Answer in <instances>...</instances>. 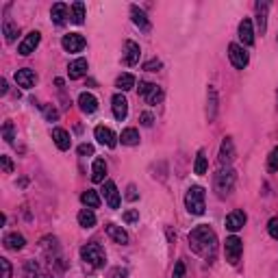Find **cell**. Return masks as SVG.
<instances>
[{
  "instance_id": "cell-49",
  "label": "cell",
  "mask_w": 278,
  "mask_h": 278,
  "mask_svg": "<svg viewBox=\"0 0 278 278\" xmlns=\"http://www.w3.org/2000/svg\"><path fill=\"white\" fill-rule=\"evenodd\" d=\"M111 278H124V272L122 269H113V272H111Z\"/></svg>"
},
{
  "instance_id": "cell-2",
  "label": "cell",
  "mask_w": 278,
  "mask_h": 278,
  "mask_svg": "<svg viewBox=\"0 0 278 278\" xmlns=\"http://www.w3.org/2000/svg\"><path fill=\"white\" fill-rule=\"evenodd\" d=\"M235 183H237V172L233 168H222L213 176V189L220 198H226L235 189Z\"/></svg>"
},
{
  "instance_id": "cell-6",
  "label": "cell",
  "mask_w": 278,
  "mask_h": 278,
  "mask_svg": "<svg viewBox=\"0 0 278 278\" xmlns=\"http://www.w3.org/2000/svg\"><path fill=\"white\" fill-rule=\"evenodd\" d=\"M139 96H144V100L148 102V104H161L163 102V89L159 87L157 83H146V81H142L139 83Z\"/></svg>"
},
{
  "instance_id": "cell-4",
  "label": "cell",
  "mask_w": 278,
  "mask_h": 278,
  "mask_svg": "<svg viewBox=\"0 0 278 278\" xmlns=\"http://www.w3.org/2000/svg\"><path fill=\"white\" fill-rule=\"evenodd\" d=\"M185 207L191 215H202L204 213V189L200 185H191L187 189V194H185Z\"/></svg>"
},
{
  "instance_id": "cell-19",
  "label": "cell",
  "mask_w": 278,
  "mask_h": 278,
  "mask_svg": "<svg viewBox=\"0 0 278 278\" xmlns=\"http://www.w3.org/2000/svg\"><path fill=\"white\" fill-rule=\"evenodd\" d=\"M267 11H269V3H265V0H259L256 3V29H259L261 35H265L267 31Z\"/></svg>"
},
{
  "instance_id": "cell-30",
  "label": "cell",
  "mask_w": 278,
  "mask_h": 278,
  "mask_svg": "<svg viewBox=\"0 0 278 278\" xmlns=\"http://www.w3.org/2000/svg\"><path fill=\"white\" fill-rule=\"evenodd\" d=\"M78 224H81L83 228H94L96 226V213L91 209H83L81 213H78Z\"/></svg>"
},
{
  "instance_id": "cell-10",
  "label": "cell",
  "mask_w": 278,
  "mask_h": 278,
  "mask_svg": "<svg viewBox=\"0 0 278 278\" xmlns=\"http://www.w3.org/2000/svg\"><path fill=\"white\" fill-rule=\"evenodd\" d=\"M111 109H113V117H115L117 122L126 120V115H128V100H126V96H124L122 91L111 98Z\"/></svg>"
},
{
  "instance_id": "cell-43",
  "label": "cell",
  "mask_w": 278,
  "mask_h": 278,
  "mask_svg": "<svg viewBox=\"0 0 278 278\" xmlns=\"http://www.w3.org/2000/svg\"><path fill=\"white\" fill-rule=\"evenodd\" d=\"M0 267H3V278H11L13 267H11L9 259H0Z\"/></svg>"
},
{
  "instance_id": "cell-21",
  "label": "cell",
  "mask_w": 278,
  "mask_h": 278,
  "mask_svg": "<svg viewBox=\"0 0 278 278\" xmlns=\"http://www.w3.org/2000/svg\"><path fill=\"white\" fill-rule=\"evenodd\" d=\"M78 107H81L83 113H96L98 109V98L94 94H89V91H83L81 96H78Z\"/></svg>"
},
{
  "instance_id": "cell-15",
  "label": "cell",
  "mask_w": 278,
  "mask_h": 278,
  "mask_svg": "<svg viewBox=\"0 0 278 278\" xmlns=\"http://www.w3.org/2000/svg\"><path fill=\"white\" fill-rule=\"evenodd\" d=\"M246 222H248V215H246V211H233V213H228L226 215V228L230 230V233H237V230H241L243 226H246Z\"/></svg>"
},
{
  "instance_id": "cell-45",
  "label": "cell",
  "mask_w": 278,
  "mask_h": 278,
  "mask_svg": "<svg viewBox=\"0 0 278 278\" xmlns=\"http://www.w3.org/2000/svg\"><path fill=\"white\" fill-rule=\"evenodd\" d=\"M172 278H185V263L178 261L174 265V272H172Z\"/></svg>"
},
{
  "instance_id": "cell-1",
  "label": "cell",
  "mask_w": 278,
  "mask_h": 278,
  "mask_svg": "<svg viewBox=\"0 0 278 278\" xmlns=\"http://www.w3.org/2000/svg\"><path fill=\"white\" fill-rule=\"evenodd\" d=\"M189 248H191V252L204 256L207 261H213L215 250H217V235H215V230L211 228V226H207V224L196 226L189 233Z\"/></svg>"
},
{
  "instance_id": "cell-17",
  "label": "cell",
  "mask_w": 278,
  "mask_h": 278,
  "mask_svg": "<svg viewBox=\"0 0 278 278\" xmlns=\"http://www.w3.org/2000/svg\"><path fill=\"white\" fill-rule=\"evenodd\" d=\"M87 68H89V63H87V59H83V57L70 61V65H68L70 81H78V78H83L85 74H87Z\"/></svg>"
},
{
  "instance_id": "cell-9",
  "label": "cell",
  "mask_w": 278,
  "mask_h": 278,
  "mask_svg": "<svg viewBox=\"0 0 278 278\" xmlns=\"http://www.w3.org/2000/svg\"><path fill=\"white\" fill-rule=\"evenodd\" d=\"M61 46L65 52H81L85 46H87V39H85L81 33H70V35H63Z\"/></svg>"
},
{
  "instance_id": "cell-46",
  "label": "cell",
  "mask_w": 278,
  "mask_h": 278,
  "mask_svg": "<svg viewBox=\"0 0 278 278\" xmlns=\"http://www.w3.org/2000/svg\"><path fill=\"white\" fill-rule=\"evenodd\" d=\"M78 155H81V157L94 155V146H91V144H81V146H78Z\"/></svg>"
},
{
  "instance_id": "cell-31",
  "label": "cell",
  "mask_w": 278,
  "mask_h": 278,
  "mask_svg": "<svg viewBox=\"0 0 278 278\" xmlns=\"http://www.w3.org/2000/svg\"><path fill=\"white\" fill-rule=\"evenodd\" d=\"M115 87L120 89V91H128V89H133V87H135V76H133V74H128V72H124V74L117 76Z\"/></svg>"
},
{
  "instance_id": "cell-36",
  "label": "cell",
  "mask_w": 278,
  "mask_h": 278,
  "mask_svg": "<svg viewBox=\"0 0 278 278\" xmlns=\"http://www.w3.org/2000/svg\"><path fill=\"white\" fill-rule=\"evenodd\" d=\"M24 274H26V278H39V276H42V274H39V265L35 261H26Z\"/></svg>"
},
{
  "instance_id": "cell-20",
  "label": "cell",
  "mask_w": 278,
  "mask_h": 278,
  "mask_svg": "<svg viewBox=\"0 0 278 278\" xmlns=\"http://www.w3.org/2000/svg\"><path fill=\"white\" fill-rule=\"evenodd\" d=\"M239 39L243 46H252L254 44V29H252V22H250L248 18H243L239 22Z\"/></svg>"
},
{
  "instance_id": "cell-5",
  "label": "cell",
  "mask_w": 278,
  "mask_h": 278,
  "mask_svg": "<svg viewBox=\"0 0 278 278\" xmlns=\"http://www.w3.org/2000/svg\"><path fill=\"white\" fill-rule=\"evenodd\" d=\"M224 254H226V261L230 263V265H237L243 254V241L239 239V237L230 235L226 237V243H224Z\"/></svg>"
},
{
  "instance_id": "cell-34",
  "label": "cell",
  "mask_w": 278,
  "mask_h": 278,
  "mask_svg": "<svg viewBox=\"0 0 278 278\" xmlns=\"http://www.w3.org/2000/svg\"><path fill=\"white\" fill-rule=\"evenodd\" d=\"M70 18L74 24H83L85 22V5L83 3H74L70 7Z\"/></svg>"
},
{
  "instance_id": "cell-13",
  "label": "cell",
  "mask_w": 278,
  "mask_h": 278,
  "mask_svg": "<svg viewBox=\"0 0 278 278\" xmlns=\"http://www.w3.org/2000/svg\"><path fill=\"white\" fill-rule=\"evenodd\" d=\"M102 196H104V200H107V204L111 209H120L122 198H120V191H117L113 181H104L102 183Z\"/></svg>"
},
{
  "instance_id": "cell-27",
  "label": "cell",
  "mask_w": 278,
  "mask_h": 278,
  "mask_svg": "<svg viewBox=\"0 0 278 278\" xmlns=\"http://www.w3.org/2000/svg\"><path fill=\"white\" fill-rule=\"evenodd\" d=\"M24 243H26V239L20 233H9V235H5V239H3V246L7 250H16V252L24 248Z\"/></svg>"
},
{
  "instance_id": "cell-25",
  "label": "cell",
  "mask_w": 278,
  "mask_h": 278,
  "mask_svg": "<svg viewBox=\"0 0 278 278\" xmlns=\"http://www.w3.org/2000/svg\"><path fill=\"white\" fill-rule=\"evenodd\" d=\"M68 13H70L68 5H65V3H55V5H52V9H50V18H52V22H55V24L61 26L65 20H68Z\"/></svg>"
},
{
  "instance_id": "cell-23",
  "label": "cell",
  "mask_w": 278,
  "mask_h": 278,
  "mask_svg": "<svg viewBox=\"0 0 278 278\" xmlns=\"http://www.w3.org/2000/svg\"><path fill=\"white\" fill-rule=\"evenodd\" d=\"M52 142H55V146L59 150H70L72 137L65 128H52Z\"/></svg>"
},
{
  "instance_id": "cell-40",
  "label": "cell",
  "mask_w": 278,
  "mask_h": 278,
  "mask_svg": "<svg viewBox=\"0 0 278 278\" xmlns=\"http://www.w3.org/2000/svg\"><path fill=\"white\" fill-rule=\"evenodd\" d=\"M122 220L126 222V224H135V222H139V211H137V209H128L126 213L122 215Z\"/></svg>"
},
{
  "instance_id": "cell-29",
  "label": "cell",
  "mask_w": 278,
  "mask_h": 278,
  "mask_svg": "<svg viewBox=\"0 0 278 278\" xmlns=\"http://www.w3.org/2000/svg\"><path fill=\"white\" fill-rule=\"evenodd\" d=\"M81 202H83L87 209H98V207H100V196H98V191L87 189V191H83Z\"/></svg>"
},
{
  "instance_id": "cell-32",
  "label": "cell",
  "mask_w": 278,
  "mask_h": 278,
  "mask_svg": "<svg viewBox=\"0 0 278 278\" xmlns=\"http://www.w3.org/2000/svg\"><path fill=\"white\" fill-rule=\"evenodd\" d=\"M122 146H137L139 144V130L137 128H124L120 135Z\"/></svg>"
},
{
  "instance_id": "cell-24",
  "label": "cell",
  "mask_w": 278,
  "mask_h": 278,
  "mask_svg": "<svg viewBox=\"0 0 278 278\" xmlns=\"http://www.w3.org/2000/svg\"><path fill=\"white\" fill-rule=\"evenodd\" d=\"M107 235L115 243H120V246H126L128 243V233L122 226H117V224H107Z\"/></svg>"
},
{
  "instance_id": "cell-35",
  "label": "cell",
  "mask_w": 278,
  "mask_h": 278,
  "mask_svg": "<svg viewBox=\"0 0 278 278\" xmlns=\"http://www.w3.org/2000/svg\"><path fill=\"white\" fill-rule=\"evenodd\" d=\"M3 139L7 144H13V139H16V128H13V122H9V120H7L3 126Z\"/></svg>"
},
{
  "instance_id": "cell-44",
  "label": "cell",
  "mask_w": 278,
  "mask_h": 278,
  "mask_svg": "<svg viewBox=\"0 0 278 278\" xmlns=\"http://www.w3.org/2000/svg\"><path fill=\"white\" fill-rule=\"evenodd\" d=\"M139 122H142V126H152V122H155V117H152L150 111H144L142 115H139Z\"/></svg>"
},
{
  "instance_id": "cell-18",
  "label": "cell",
  "mask_w": 278,
  "mask_h": 278,
  "mask_svg": "<svg viewBox=\"0 0 278 278\" xmlns=\"http://www.w3.org/2000/svg\"><path fill=\"white\" fill-rule=\"evenodd\" d=\"M130 18H133V24L137 26L139 31H144V33H150L152 24H150L148 16H146V13H144V9H139L137 5H130Z\"/></svg>"
},
{
  "instance_id": "cell-47",
  "label": "cell",
  "mask_w": 278,
  "mask_h": 278,
  "mask_svg": "<svg viewBox=\"0 0 278 278\" xmlns=\"http://www.w3.org/2000/svg\"><path fill=\"white\" fill-rule=\"evenodd\" d=\"M126 200H137V187L135 185H128V189H126Z\"/></svg>"
},
{
  "instance_id": "cell-28",
  "label": "cell",
  "mask_w": 278,
  "mask_h": 278,
  "mask_svg": "<svg viewBox=\"0 0 278 278\" xmlns=\"http://www.w3.org/2000/svg\"><path fill=\"white\" fill-rule=\"evenodd\" d=\"M104 176H107V161L104 159H96L94 165H91V181L104 183Z\"/></svg>"
},
{
  "instance_id": "cell-3",
  "label": "cell",
  "mask_w": 278,
  "mask_h": 278,
  "mask_svg": "<svg viewBox=\"0 0 278 278\" xmlns=\"http://www.w3.org/2000/svg\"><path fill=\"white\" fill-rule=\"evenodd\" d=\"M81 259L87 263V265L100 269V267H104V263H107V254H104L100 243L91 241V243H87V246L81 248Z\"/></svg>"
},
{
  "instance_id": "cell-8",
  "label": "cell",
  "mask_w": 278,
  "mask_h": 278,
  "mask_svg": "<svg viewBox=\"0 0 278 278\" xmlns=\"http://www.w3.org/2000/svg\"><path fill=\"white\" fill-rule=\"evenodd\" d=\"M228 59H230V63H233L237 70H243L248 65V61H250L248 52L243 50V46H239V44H230L228 46Z\"/></svg>"
},
{
  "instance_id": "cell-22",
  "label": "cell",
  "mask_w": 278,
  "mask_h": 278,
  "mask_svg": "<svg viewBox=\"0 0 278 278\" xmlns=\"http://www.w3.org/2000/svg\"><path fill=\"white\" fill-rule=\"evenodd\" d=\"M207 117H209V122H213L217 117V89H215V85H209L207 87Z\"/></svg>"
},
{
  "instance_id": "cell-16",
  "label": "cell",
  "mask_w": 278,
  "mask_h": 278,
  "mask_svg": "<svg viewBox=\"0 0 278 278\" xmlns=\"http://www.w3.org/2000/svg\"><path fill=\"white\" fill-rule=\"evenodd\" d=\"M16 83L22 89H31V87H35V85H37V74L31 68H22V70L16 72Z\"/></svg>"
},
{
  "instance_id": "cell-12",
  "label": "cell",
  "mask_w": 278,
  "mask_h": 278,
  "mask_svg": "<svg viewBox=\"0 0 278 278\" xmlns=\"http://www.w3.org/2000/svg\"><path fill=\"white\" fill-rule=\"evenodd\" d=\"M139 57H142V48H139V44L133 42V39H126V44H124V55H122L124 65H137Z\"/></svg>"
},
{
  "instance_id": "cell-41",
  "label": "cell",
  "mask_w": 278,
  "mask_h": 278,
  "mask_svg": "<svg viewBox=\"0 0 278 278\" xmlns=\"http://www.w3.org/2000/svg\"><path fill=\"white\" fill-rule=\"evenodd\" d=\"M0 165H3L5 174H13V163H11V159L7 155H0Z\"/></svg>"
},
{
  "instance_id": "cell-33",
  "label": "cell",
  "mask_w": 278,
  "mask_h": 278,
  "mask_svg": "<svg viewBox=\"0 0 278 278\" xmlns=\"http://www.w3.org/2000/svg\"><path fill=\"white\" fill-rule=\"evenodd\" d=\"M209 170V163H207V155H204V150H198L196 155V163H194V172L198 176H204Z\"/></svg>"
},
{
  "instance_id": "cell-38",
  "label": "cell",
  "mask_w": 278,
  "mask_h": 278,
  "mask_svg": "<svg viewBox=\"0 0 278 278\" xmlns=\"http://www.w3.org/2000/svg\"><path fill=\"white\" fill-rule=\"evenodd\" d=\"M44 115H46V120L48 122H57L59 120V111L55 109V107H50V104H44Z\"/></svg>"
},
{
  "instance_id": "cell-11",
  "label": "cell",
  "mask_w": 278,
  "mask_h": 278,
  "mask_svg": "<svg viewBox=\"0 0 278 278\" xmlns=\"http://www.w3.org/2000/svg\"><path fill=\"white\" fill-rule=\"evenodd\" d=\"M217 161H220L222 168H228V165L235 161V144H233L230 137H224V142L220 146V157H217Z\"/></svg>"
},
{
  "instance_id": "cell-42",
  "label": "cell",
  "mask_w": 278,
  "mask_h": 278,
  "mask_svg": "<svg viewBox=\"0 0 278 278\" xmlns=\"http://www.w3.org/2000/svg\"><path fill=\"white\" fill-rule=\"evenodd\" d=\"M144 70L146 72H159L161 70V61H159V59H150V61L144 63Z\"/></svg>"
},
{
  "instance_id": "cell-26",
  "label": "cell",
  "mask_w": 278,
  "mask_h": 278,
  "mask_svg": "<svg viewBox=\"0 0 278 278\" xmlns=\"http://www.w3.org/2000/svg\"><path fill=\"white\" fill-rule=\"evenodd\" d=\"M18 33H20V26L13 22L11 18H5V20H3V35H5V42H7V44L16 42Z\"/></svg>"
},
{
  "instance_id": "cell-14",
  "label": "cell",
  "mask_w": 278,
  "mask_h": 278,
  "mask_svg": "<svg viewBox=\"0 0 278 278\" xmlns=\"http://www.w3.org/2000/svg\"><path fill=\"white\" fill-rule=\"evenodd\" d=\"M94 137L98 139V144L107 146V148H115V144H117L115 133H113L111 128L104 126V124H100V126H96V128H94Z\"/></svg>"
},
{
  "instance_id": "cell-39",
  "label": "cell",
  "mask_w": 278,
  "mask_h": 278,
  "mask_svg": "<svg viewBox=\"0 0 278 278\" xmlns=\"http://www.w3.org/2000/svg\"><path fill=\"white\" fill-rule=\"evenodd\" d=\"M267 233H269V237H272V239L278 241V215L272 217V220L267 222Z\"/></svg>"
},
{
  "instance_id": "cell-48",
  "label": "cell",
  "mask_w": 278,
  "mask_h": 278,
  "mask_svg": "<svg viewBox=\"0 0 278 278\" xmlns=\"http://www.w3.org/2000/svg\"><path fill=\"white\" fill-rule=\"evenodd\" d=\"M7 91H9V87H7V78H0V94H7Z\"/></svg>"
},
{
  "instance_id": "cell-37",
  "label": "cell",
  "mask_w": 278,
  "mask_h": 278,
  "mask_svg": "<svg viewBox=\"0 0 278 278\" xmlns=\"http://www.w3.org/2000/svg\"><path fill=\"white\" fill-rule=\"evenodd\" d=\"M267 170L278 172V146L272 148V152H269V157H267Z\"/></svg>"
},
{
  "instance_id": "cell-7",
  "label": "cell",
  "mask_w": 278,
  "mask_h": 278,
  "mask_svg": "<svg viewBox=\"0 0 278 278\" xmlns=\"http://www.w3.org/2000/svg\"><path fill=\"white\" fill-rule=\"evenodd\" d=\"M39 42H42V33H39V31H31L29 35H26L22 42H20L18 52L22 57H29V55H33V52H35V48L39 46Z\"/></svg>"
}]
</instances>
